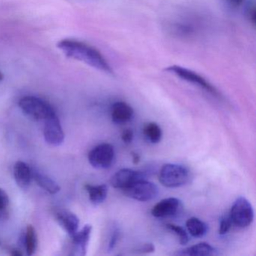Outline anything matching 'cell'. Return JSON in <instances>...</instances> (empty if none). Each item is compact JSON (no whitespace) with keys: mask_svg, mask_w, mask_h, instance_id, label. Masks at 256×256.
I'll use <instances>...</instances> for the list:
<instances>
[{"mask_svg":"<svg viewBox=\"0 0 256 256\" xmlns=\"http://www.w3.org/2000/svg\"><path fill=\"white\" fill-rule=\"evenodd\" d=\"M56 46L67 58L80 61L106 74H114L112 66L102 54L92 46L72 38L61 40Z\"/></svg>","mask_w":256,"mask_h":256,"instance_id":"6da1fadb","label":"cell"},{"mask_svg":"<svg viewBox=\"0 0 256 256\" xmlns=\"http://www.w3.org/2000/svg\"><path fill=\"white\" fill-rule=\"evenodd\" d=\"M166 26L173 36L182 40H192L204 32L208 20L204 16L197 12H185L170 19Z\"/></svg>","mask_w":256,"mask_h":256,"instance_id":"7a4b0ae2","label":"cell"},{"mask_svg":"<svg viewBox=\"0 0 256 256\" xmlns=\"http://www.w3.org/2000/svg\"><path fill=\"white\" fill-rule=\"evenodd\" d=\"M191 179V173L186 167L168 163L158 172V180L168 188H178L186 185Z\"/></svg>","mask_w":256,"mask_h":256,"instance_id":"3957f363","label":"cell"},{"mask_svg":"<svg viewBox=\"0 0 256 256\" xmlns=\"http://www.w3.org/2000/svg\"><path fill=\"white\" fill-rule=\"evenodd\" d=\"M164 70L176 77L179 78L181 80H185L194 86H197L198 88L206 91L208 94H210L215 98L221 100L222 97L220 91L209 80H206L203 76L192 70L178 65L170 66L166 68Z\"/></svg>","mask_w":256,"mask_h":256,"instance_id":"277c9868","label":"cell"},{"mask_svg":"<svg viewBox=\"0 0 256 256\" xmlns=\"http://www.w3.org/2000/svg\"><path fill=\"white\" fill-rule=\"evenodd\" d=\"M18 106L26 116L36 120H46L56 113L48 102L34 96H24L19 101Z\"/></svg>","mask_w":256,"mask_h":256,"instance_id":"5b68a950","label":"cell"},{"mask_svg":"<svg viewBox=\"0 0 256 256\" xmlns=\"http://www.w3.org/2000/svg\"><path fill=\"white\" fill-rule=\"evenodd\" d=\"M229 216L232 223L240 228L248 227L254 220V210L246 198H238L230 208Z\"/></svg>","mask_w":256,"mask_h":256,"instance_id":"8992f818","label":"cell"},{"mask_svg":"<svg viewBox=\"0 0 256 256\" xmlns=\"http://www.w3.org/2000/svg\"><path fill=\"white\" fill-rule=\"evenodd\" d=\"M115 150L113 145L104 143L95 146L90 151L88 160L90 164L97 169H108L115 161Z\"/></svg>","mask_w":256,"mask_h":256,"instance_id":"52a82bcc","label":"cell"},{"mask_svg":"<svg viewBox=\"0 0 256 256\" xmlns=\"http://www.w3.org/2000/svg\"><path fill=\"white\" fill-rule=\"evenodd\" d=\"M127 197L138 202L152 200L158 194V188L154 182L144 179L134 182L132 185L122 190Z\"/></svg>","mask_w":256,"mask_h":256,"instance_id":"ba28073f","label":"cell"},{"mask_svg":"<svg viewBox=\"0 0 256 256\" xmlns=\"http://www.w3.org/2000/svg\"><path fill=\"white\" fill-rule=\"evenodd\" d=\"M44 122V140L52 146H60L65 140V134L56 114L48 118Z\"/></svg>","mask_w":256,"mask_h":256,"instance_id":"9c48e42d","label":"cell"},{"mask_svg":"<svg viewBox=\"0 0 256 256\" xmlns=\"http://www.w3.org/2000/svg\"><path fill=\"white\" fill-rule=\"evenodd\" d=\"M144 172L130 168H122L116 172L110 180V184L114 188L124 190L134 182L146 179Z\"/></svg>","mask_w":256,"mask_h":256,"instance_id":"30bf717a","label":"cell"},{"mask_svg":"<svg viewBox=\"0 0 256 256\" xmlns=\"http://www.w3.org/2000/svg\"><path fill=\"white\" fill-rule=\"evenodd\" d=\"M182 203L176 198H167L157 203L151 210V214L156 218L174 216L180 212Z\"/></svg>","mask_w":256,"mask_h":256,"instance_id":"8fae6325","label":"cell"},{"mask_svg":"<svg viewBox=\"0 0 256 256\" xmlns=\"http://www.w3.org/2000/svg\"><path fill=\"white\" fill-rule=\"evenodd\" d=\"M92 230L91 224H86L72 236L74 244V252L73 254L76 256H86Z\"/></svg>","mask_w":256,"mask_h":256,"instance_id":"7c38bea8","label":"cell"},{"mask_svg":"<svg viewBox=\"0 0 256 256\" xmlns=\"http://www.w3.org/2000/svg\"><path fill=\"white\" fill-rule=\"evenodd\" d=\"M112 121L116 124H125L132 120L134 110L131 106L125 102L114 103L110 110Z\"/></svg>","mask_w":256,"mask_h":256,"instance_id":"4fadbf2b","label":"cell"},{"mask_svg":"<svg viewBox=\"0 0 256 256\" xmlns=\"http://www.w3.org/2000/svg\"><path fill=\"white\" fill-rule=\"evenodd\" d=\"M56 218L59 224L70 236H72L78 230L80 221L78 217L73 212L68 210H60L56 212Z\"/></svg>","mask_w":256,"mask_h":256,"instance_id":"5bb4252c","label":"cell"},{"mask_svg":"<svg viewBox=\"0 0 256 256\" xmlns=\"http://www.w3.org/2000/svg\"><path fill=\"white\" fill-rule=\"evenodd\" d=\"M32 172L24 162L18 161L14 166V178L19 187L26 190L30 185Z\"/></svg>","mask_w":256,"mask_h":256,"instance_id":"9a60e30c","label":"cell"},{"mask_svg":"<svg viewBox=\"0 0 256 256\" xmlns=\"http://www.w3.org/2000/svg\"><path fill=\"white\" fill-rule=\"evenodd\" d=\"M218 254L216 248L205 242L194 244L175 253L176 256H210Z\"/></svg>","mask_w":256,"mask_h":256,"instance_id":"2e32d148","label":"cell"},{"mask_svg":"<svg viewBox=\"0 0 256 256\" xmlns=\"http://www.w3.org/2000/svg\"><path fill=\"white\" fill-rule=\"evenodd\" d=\"M84 188L89 194L90 200L94 205L100 204L107 198L108 187L106 184H101V185L86 184Z\"/></svg>","mask_w":256,"mask_h":256,"instance_id":"e0dca14e","label":"cell"},{"mask_svg":"<svg viewBox=\"0 0 256 256\" xmlns=\"http://www.w3.org/2000/svg\"><path fill=\"white\" fill-rule=\"evenodd\" d=\"M32 176L36 184L47 192L52 194H56L60 191V187L58 185V182L44 174L35 170L32 173Z\"/></svg>","mask_w":256,"mask_h":256,"instance_id":"ac0fdd59","label":"cell"},{"mask_svg":"<svg viewBox=\"0 0 256 256\" xmlns=\"http://www.w3.org/2000/svg\"><path fill=\"white\" fill-rule=\"evenodd\" d=\"M188 234L193 238H203L208 232V226L197 217H191L186 222Z\"/></svg>","mask_w":256,"mask_h":256,"instance_id":"d6986e66","label":"cell"},{"mask_svg":"<svg viewBox=\"0 0 256 256\" xmlns=\"http://www.w3.org/2000/svg\"><path fill=\"white\" fill-rule=\"evenodd\" d=\"M144 137L151 144H158L162 138V131L161 127L156 122H150L145 124L143 128Z\"/></svg>","mask_w":256,"mask_h":256,"instance_id":"ffe728a7","label":"cell"},{"mask_svg":"<svg viewBox=\"0 0 256 256\" xmlns=\"http://www.w3.org/2000/svg\"><path fill=\"white\" fill-rule=\"evenodd\" d=\"M37 234L34 226H29L26 228V235H25V246L28 256H32L36 252L37 248Z\"/></svg>","mask_w":256,"mask_h":256,"instance_id":"44dd1931","label":"cell"},{"mask_svg":"<svg viewBox=\"0 0 256 256\" xmlns=\"http://www.w3.org/2000/svg\"><path fill=\"white\" fill-rule=\"evenodd\" d=\"M166 226L168 230L173 232L176 235L181 245H186V244H188V241H190V236H188V233L184 228L178 226V224H172V223H169V224H166Z\"/></svg>","mask_w":256,"mask_h":256,"instance_id":"7402d4cb","label":"cell"},{"mask_svg":"<svg viewBox=\"0 0 256 256\" xmlns=\"http://www.w3.org/2000/svg\"><path fill=\"white\" fill-rule=\"evenodd\" d=\"M245 14L246 17L248 19L250 24L254 26L256 24V4L254 0H250L246 4Z\"/></svg>","mask_w":256,"mask_h":256,"instance_id":"603a6c76","label":"cell"},{"mask_svg":"<svg viewBox=\"0 0 256 256\" xmlns=\"http://www.w3.org/2000/svg\"><path fill=\"white\" fill-rule=\"evenodd\" d=\"M233 223L228 216H224L222 217L220 222V228H218V234L220 235H224L228 233L230 229L232 228Z\"/></svg>","mask_w":256,"mask_h":256,"instance_id":"cb8c5ba5","label":"cell"},{"mask_svg":"<svg viewBox=\"0 0 256 256\" xmlns=\"http://www.w3.org/2000/svg\"><path fill=\"white\" fill-rule=\"evenodd\" d=\"M120 238V230L118 228H115L113 230H112V234H110V239H109L108 246V250L109 252L112 251L114 248L116 247V244H118V240Z\"/></svg>","mask_w":256,"mask_h":256,"instance_id":"d4e9b609","label":"cell"},{"mask_svg":"<svg viewBox=\"0 0 256 256\" xmlns=\"http://www.w3.org/2000/svg\"><path fill=\"white\" fill-rule=\"evenodd\" d=\"M10 198L8 194L2 188H0V212L8 206Z\"/></svg>","mask_w":256,"mask_h":256,"instance_id":"484cf974","label":"cell"},{"mask_svg":"<svg viewBox=\"0 0 256 256\" xmlns=\"http://www.w3.org/2000/svg\"><path fill=\"white\" fill-rule=\"evenodd\" d=\"M133 138H134V132L130 128H126V130H124L122 134H121V139H122L124 143L126 144H131L132 142Z\"/></svg>","mask_w":256,"mask_h":256,"instance_id":"4316f807","label":"cell"},{"mask_svg":"<svg viewBox=\"0 0 256 256\" xmlns=\"http://www.w3.org/2000/svg\"><path fill=\"white\" fill-rule=\"evenodd\" d=\"M155 251V246L152 244H145L144 245L140 246L138 247L136 250V253H140V254H144V253H150L154 252Z\"/></svg>","mask_w":256,"mask_h":256,"instance_id":"83f0119b","label":"cell"},{"mask_svg":"<svg viewBox=\"0 0 256 256\" xmlns=\"http://www.w3.org/2000/svg\"><path fill=\"white\" fill-rule=\"evenodd\" d=\"M230 6L234 7V8H238L244 5L246 0H224Z\"/></svg>","mask_w":256,"mask_h":256,"instance_id":"f1b7e54d","label":"cell"},{"mask_svg":"<svg viewBox=\"0 0 256 256\" xmlns=\"http://www.w3.org/2000/svg\"><path fill=\"white\" fill-rule=\"evenodd\" d=\"M140 156L137 152H132V160L134 164H138L140 162Z\"/></svg>","mask_w":256,"mask_h":256,"instance_id":"f546056e","label":"cell"},{"mask_svg":"<svg viewBox=\"0 0 256 256\" xmlns=\"http://www.w3.org/2000/svg\"><path fill=\"white\" fill-rule=\"evenodd\" d=\"M11 254L13 256H20L23 254V253L20 252V251H19L18 250H12Z\"/></svg>","mask_w":256,"mask_h":256,"instance_id":"4dcf8cb0","label":"cell"},{"mask_svg":"<svg viewBox=\"0 0 256 256\" xmlns=\"http://www.w3.org/2000/svg\"><path fill=\"white\" fill-rule=\"evenodd\" d=\"M2 79H4V74H2V73L0 72V82H1V80H2Z\"/></svg>","mask_w":256,"mask_h":256,"instance_id":"1f68e13d","label":"cell"}]
</instances>
